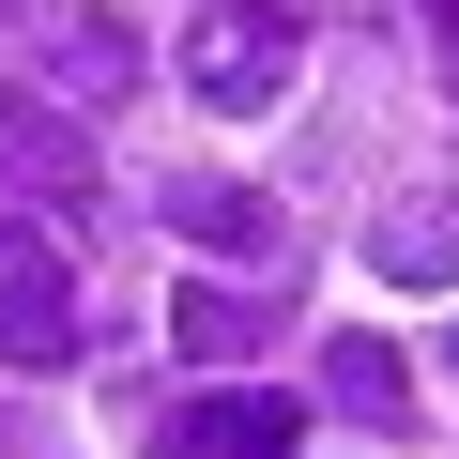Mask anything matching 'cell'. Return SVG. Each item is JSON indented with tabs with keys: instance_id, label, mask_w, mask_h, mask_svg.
<instances>
[{
	"instance_id": "9",
	"label": "cell",
	"mask_w": 459,
	"mask_h": 459,
	"mask_svg": "<svg viewBox=\"0 0 459 459\" xmlns=\"http://www.w3.org/2000/svg\"><path fill=\"white\" fill-rule=\"evenodd\" d=\"M138 62H153V47H138L123 16H62V108H123Z\"/></svg>"
},
{
	"instance_id": "6",
	"label": "cell",
	"mask_w": 459,
	"mask_h": 459,
	"mask_svg": "<svg viewBox=\"0 0 459 459\" xmlns=\"http://www.w3.org/2000/svg\"><path fill=\"white\" fill-rule=\"evenodd\" d=\"M153 214L184 230L199 261H276V199H261V184H214V169H199V184H153Z\"/></svg>"
},
{
	"instance_id": "4",
	"label": "cell",
	"mask_w": 459,
	"mask_h": 459,
	"mask_svg": "<svg viewBox=\"0 0 459 459\" xmlns=\"http://www.w3.org/2000/svg\"><path fill=\"white\" fill-rule=\"evenodd\" d=\"M0 184H16V199H108L92 123H77V108H47V92H0Z\"/></svg>"
},
{
	"instance_id": "10",
	"label": "cell",
	"mask_w": 459,
	"mask_h": 459,
	"mask_svg": "<svg viewBox=\"0 0 459 459\" xmlns=\"http://www.w3.org/2000/svg\"><path fill=\"white\" fill-rule=\"evenodd\" d=\"M413 31H429V62L459 77V0H413Z\"/></svg>"
},
{
	"instance_id": "2",
	"label": "cell",
	"mask_w": 459,
	"mask_h": 459,
	"mask_svg": "<svg viewBox=\"0 0 459 459\" xmlns=\"http://www.w3.org/2000/svg\"><path fill=\"white\" fill-rule=\"evenodd\" d=\"M92 322H77V261L47 246L31 214H0V368H77Z\"/></svg>"
},
{
	"instance_id": "5",
	"label": "cell",
	"mask_w": 459,
	"mask_h": 459,
	"mask_svg": "<svg viewBox=\"0 0 459 459\" xmlns=\"http://www.w3.org/2000/svg\"><path fill=\"white\" fill-rule=\"evenodd\" d=\"M368 276L383 291H459V184H413L368 214Z\"/></svg>"
},
{
	"instance_id": "7",
	"label": "cell",
	"mask_w": 459,
	"mask_h": 459,
	"mask_svg": "<svg viewBox=\"0 0 459 459\" xmlns=\"http://www.w3.org/2000/svg\"><path fill=\"white\" fill-rule=\"evenodd\" d=\"M261 337H276L261 291H230V276H184V291H169V352H184V368H246Z\"/></svg>"
},
{
	"instance_id": "1",
	"label": "cell",
	"mask_w": 459,
	"mask_h": 459,
	"mask_svg": "<svg viewBox=\"0 0 459 459\" xmlns=\"http://www.w3.org/2000/svg\"><path fill=\"white\" fill-rule=\"evenodd\" d=\"M214 123H261L291 77H307V16H276V0H214V16H184V62H169Z\"/></svg>"
},
{
	"instance_id": "3",
	"label": "cell",
	"mask_w": 459,
	"mask_h": 459,
	"mask_svg": "<svg viewBox=\"0 0 459 459\" xmlns=\"http://www.w3.org/2000/svg\"><path fill=\"white\" fill-rule=\"evenodd\" d=\"M153 459H307V398H276V383H214V398H184V413L153 429Z\"/></svg>"
},
{
	"instance_id": "8",
	"label": "cell",
	"mask_w": 459,
	"mask_h": 459,
	"mask_svg": "<svg viewBox=\"0 0 459 459\" xmlns=\"http://www.w3.org/2000/svg\"><path fill=\"white\" fill-rule=\"evenodd\" d=\"M322 413H352V429H398V413H413V368H398V337H337V352H322Z\"/></svg>"
}]
</instances>
